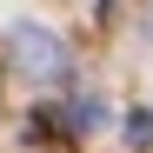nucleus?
Returning a JSON list of instances; mask_svg holds the SVG:
<instances>
[{
  "instance_id": "obj_1",
  "label": "nucleus",
  "mask_w": 153,
  "mask_h": 153,
  "mask_svg": "<svg viewBox=\"0 0 153 153\" xmlns=\"http://www.w3.org/2000/svg\"><path fill=\"white\" fill-rule=\"evenodd\" d=\"M7 60L27 73V80H67V67H73V53H67V40L60 33H47V27H33V20H20V27L7 33Z\"/></svg>"
},
{
  "instance_id": "obj_2",
  "label": "nucleus",
  "mask_w": 153,
  "mask_h": 153,
  "mask_svg": "<svg viewBox=\"0 0 153 153\" xmlns=\"http://www.w3.org/2000/svg\"><path fill=\"white\" fill-rule=\"evenodd\" d=\"M100 120H107V107H100L93 93H80V100H73V107H67V140H80V133H93Z\"/></svg>"
},
{
  "instance_id": "obj_3",
  "label": "nucleus",
  "mask_w": 153,
  "mask_h": 153,
  "mask_svg": "<svg viewBox=\"0 0 153 153\" xmlns=\"http://www.w3.org/2000/svg\"><path fill=\"white\" fill-rule=\"evenodd\" d=\"M67 133V113H53V107H40V113H27V140L33 146H47V140H60Z\"/></svg>"
},
{
  "instance_id": "obj_4",
  "label": "nucleus",
  "mask_w": 153,
  "mask_h": 153,
  "mask_svg": "<svg viewBox=\"0 0 153 153\" xmlns=\"http://www.w3.org/2000/svg\"><path fill=\"white\" fill-rule=\"evenodd\" d=\"M126 146L153 153V113H146V107H133V113H126Z\"/></svg>"
}]
</instances>
